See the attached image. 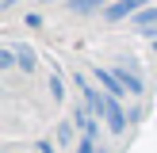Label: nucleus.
Segmentation results:
<instances>
[{"label": "nucleus", "instance_id": "nucleus-9", "mask_svg": "<svg viewBox=\"0 0 157 153\" xmlns=\"http://www.w3.org/2000/svg\"><path fill=\"white\" fill-rule=\"evenodd\" d=\"M15 65V50H4L0 46V69H12Z\"/></svg>", "mask_w": 157, "mask_h": 153}, {"label": "nucleus", "instance_id": "nucleus-7", "mask_svg": "<svg viewBox=\"0 0 157 153\" xmlns=\"http://www.w3.org/2000/svg\"><path fill=\"white\" fill-rule=\"evenodd\" d=\"M15 65H19L23 73H31V69L38 65V58H35V50H31V46H23V42H19V46H15Z\"/></svg>", "mask_w": 157, "mask_h": 153}, {"label": "nucleus", "instance_id": "nucleus-3", "mask_svg": "<svg viewBox=\"0 0 157 153\" xmlns=\"http://www.w3.org/2000/svg\"><path fill=\"white\" fill-rule=\"evenodd\" d=\"M73 126L81 130V138H92V142H96L100 130H104V119H100L92 107H77V111H73Z\"/></svg>", "mask_w": 157, "mask_h": 153}, {"label": "nucleus", "instance_id": "nucleus-14", "mask_svg": "<svg viewBox=\"0 0 157 153\" xmlns=\"http://www.w3.org/2000/svg\"><path fill=\"white\" fill-rule=\"evenodd\" d=\"M153 46H157V42H153Z\"/></svg>", "mask_w": 157, "mask_h": 153}, {"label": "nucleus", "instance_id": "nucleus-4", "mask_svg": "<svg viewBox=\"0 0 157 153\" xmlns=\"http://www.w3.org/2000/svg\"><path fill=\"white\" fill-rule=\"evenodd\" d=\"M153 0H115V4H107L104 8V15H107V23H119V19H130V15H138L142 8H150Z\"/></svg>", "mask_w": 157, "mask_h": 153}, {"label": "nucleus", "instance_id": "nucleus-12", "mask_svg": "<svg viewBox=\"0 0 157 153\" xmlns=\"http://www.w3.org/2000/svg\"><path fill=\"white\" fill-rule=\"evenodd\" d=\"M77 153H96V142H92V138H81V145H77Z\"/></svg>", "mask_w": 157, "mask_h": 153}, {"label": "nucleus", "instance_id": "nucleus-10", "mask_svg": "<svg viewBox=\"0 0 157 153\" xmlns=\"http://www.w3.org/2000/svg\"><path fill=\"white\" fill-rule=\"evenodd\" d=\"M69 138H73V119H69V122H61V126H58V142H69Z\"/></svg>", "mask_w": 157, "mask_h": 153}, {"label": "nucleus", "instance_id": "nucleus-13", "mask_svg": "<svg viewBox=\"0 0 157 153\" xmlns=\"http://www.w3.org/2000/svg\"><path fill=\"white\" fill-rule=\"evenodd\" d=\"M46 4H50V0H46Z\"/></svg>", "mask_w": 157, "mask_h": 153}, {"label": "nucleus", "instance_id": "nucleus-8", "mask_svg": "<svg viewBox=\"0 0 157 153\" xmlns=\"http://www.w3.org/2000/svg\"><path fill=\"white\" fill-rule=\"evenodd\" d=\"M104 4H115V0H69V12L88 15V12H96V8H104Z\"/></svg>", "mask_w": 157, "mask_h": 153}, {"label": "nucleus", "instance_id": "nucleus-5", "mask_svg": "<svg viewBox=\"0 0 157 153\" xmlns=\"http://www.w3.org/2000/svg\"><path fill=\"white\" fill-rule=\"evenodd\" d=\"M92 76H96V84L107 92V96H115V99H127V88H123V80L115 76V69H107V65H92Z\"/></svg>", "mask_w": 157, "mask_h": 153}, {"label": "nucleus", "instance_id": "nucleus-1", "mask_svg": "<svg viewBox=\"0 0 157 153\" xmlns=\"http://www.w3.org/2000/svg\"><path fill=\"white\" fill-rule=\"evenodd\" d=\"M77 88L84 92V107H92V111L104 119V126L111 130V134H123L127 130V122H130V115L123 111V99H115V96H107L100 84H92L88 76H77Z\"/></svg>", "mask_w": 157, "mask_h": 153}, {"label": "nucleus", "instance_id": "nucleus-11", "mask_svg": "<svg viewBox=\"0 0 157 153\" xmlns=\"http://www.w3.org/2000/svg\"><path fill=\"white\" fill-rule=\"evenodd\" d=\"M50 92H54V99H61V92H65V88H61V76H58V73H50Z\"/></svg>", "mask_w": 157, "mask_h": 153}, {"label": "nucleus", "instance_id": "nucleus-2", "mask_svg": "<svg viewBox=\"0 0 157 153\" xmlns=\"http://www.w3.org/2000/svg\"><path fill=\"white\" fill-rule=\"evenodd\" d=\"M115 76H119V80H123V88H127V96H142V92H146V80H142V73H138V61H119V65H115Z\"/></svg>", "mask_w": 157, "mask_h": 153}, {"label": "nucleus", "instance_id": "nucleus-6", "mask_svg": "<svg viewBox=\"0 0 157 153\" xmlns=\"http://www.w3.org/2000/svg\"><path fill=\"white\" fill-rule=\"evenodd\" d=\"M130 19H134V31L138 35H157V4H150V8H142V12L138 15H130Z\"/></svg>", "mask_w": 157, "mask_h": 153}]
</instances>
